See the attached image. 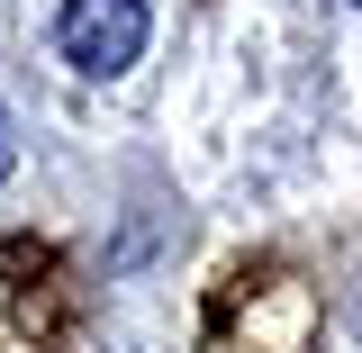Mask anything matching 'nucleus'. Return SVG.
I'll return each mask as SVG.
<instances>
[{
  "label": "nucleus",
  "instance_id": "nucleus-1",
  "mask_svg": "<svg viewBox=\"0 0 362 353\" xmlns=\"http://www.w3.org/2000/svg\"><path fill=\"white\" fill-rule=\"evenodd\" d=\"M145 0H64V18H54V45H64V64L90 73V82H109V73H127L136 54H145Z\"/></svg>",
  "mask_w": 362,
  "mask_h": 353
},
{
  "label": "nucleus",
  "instance_id": "nucleus-3",
  "mask_svg": "<svg viewBox=\"0 0 362 353\" xmlns=\"http://www.w3.org/2000/svg\"><path fill=\"white\" fill-rule=\"evenodd\" d=\"M354 9H362V0H354Z\"/></svg>",
  "mask_w": 362,
  "mask_h": 353
},
{
  "label": "nucleus",
  "instance_id": "nucleus-2",
  "mask_svg": "<svg viewBox=\"0 0 362 353\" xmlns=\"http://www.w3.org/2000/svg\"><path fill=\"white\" fill-rule=\"evenodd\" d=\"M9 163H18V136H9V109H0V181H9Z\"/></svg>",
  "mask_w": 362,
  "mask_h": 353
}]
</instances>
